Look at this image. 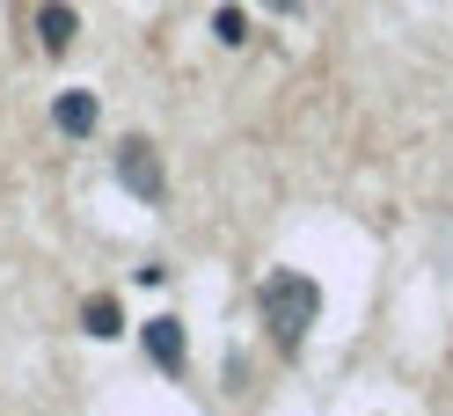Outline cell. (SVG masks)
<instances>
[{
    "instance_id": "cell-1",
    "label": "cell",
    "mask_w": 453,
    "mask_h": 416,
    "mask_svg": "<svg viewBox=\"0 0 453 416\" xmlns=\"http://www.w3.org/2000/svg\"><path fill=\"white\" fill-rule=\"evenodd\" d=\"M257 314H264V329H271L278 351H300L307 329H315V314H322V285H315V277H300V270H271L264 292H257Z\"/></svg>"
},
{
    "instance_id": "cell-2",
    "label": "cell",
    "mask_w": 453,
    "mask_h": 416,
    "mask_svg": "<svg viewBox=\"0 0 453 416\" xmlns=\"http://www.w3.org/2000/svg\"><path fill=\"white\" fill-rule=\"evenodd\" d=\"M118 183L132 190L139 205H161L168 198V169H161L154 139H125V147H118Z\"/></svg>"
},
{
    "instance_id": "cell-3",
    "label": "cell",
    "mask_w": 453,
    "mask_h": 416,
    "mask_svg": "<svg viewBox=\"0 0 453 416\" xmlns=\"http://www.w3.org/2000/svg\"><path fill=\"white\" fill-rule=\"evenodd\" d=\"M147 358L168 373V380H183V366H190V344H183V321L176 314H154L147 321Z\"/></svg>"
},
{
    "instance_id": "cell-4",
    "label": "cell",
    "mask_w": 453,
    "mask_h": 416,
    "mask_svg": "<svg viewBox=\"0 0 453 416\" xmlns=\"http://www.w3.org/2000/svg\"><path fill=\"white\" fill-rule=\"evenodd\" d=\"M51 117H59V132H66V139H88V132H96V117H103V102H96L88 88H66L59 102H51Z\"/></svg>"
},
{
    "instance_id": "cell-5",
    "label": "cell",
    "mask_w": 453,
    "mask_h": 416,
    "mask_svg": "<svg viewBox=\"0 0 453 416\" xmlns=\"http://www.w3.org/2000/svg\"><path fill=\"white\" fill-rule=\"evenodd\" d=\"M73 30H81L73 8H59V0H44V8H37V37H44L51 51H66V44H73Z\"/></svg>"
},
{
    "instance_id": "cell-6",
    "label": "cell",
    "mask_w": 453,
    "mask_h": 416,
    "mask_svg": "<svg viewBox=\"0 0 453 416\" xmlns=\"http://www.w3.org/2000/svg\"><path fill=\"white\" fill-rule=\"evenodd\" d=\"M81 321H88V337H125V307L110 292H96L88 307H81Z\"/></svg>"
},
{
    "instance_id": "cell-7",
    "label": "cell",
    "mask_w": 453,
    "mask_h": 416,
    "mask_svg": "<svg viewBox=\"0 0 453 416\" xmlns=\"http://www.w3.org/2000/svg\"><path fill=\"white\" fill-rule=\"evenodd\" d=\"M212 30H219V44H242V37H249V15H242V8H219Z\"/></svg>"
},
{
    "instance_id": "cell-8",
    "label": "cell",
    "mask_w": 453,
    "mask_h": 416,
    "mask_svg": "<svg viewBox=\"0 0 453 416\" xmlns=\"http://www.w3.org/2000/svg\"><path fill=\"white\" fill-rule=\"evenodd\" d=\"M264 8H271V15H293V8H300V0H264Z\"/></svg>"
}]
</instances>
